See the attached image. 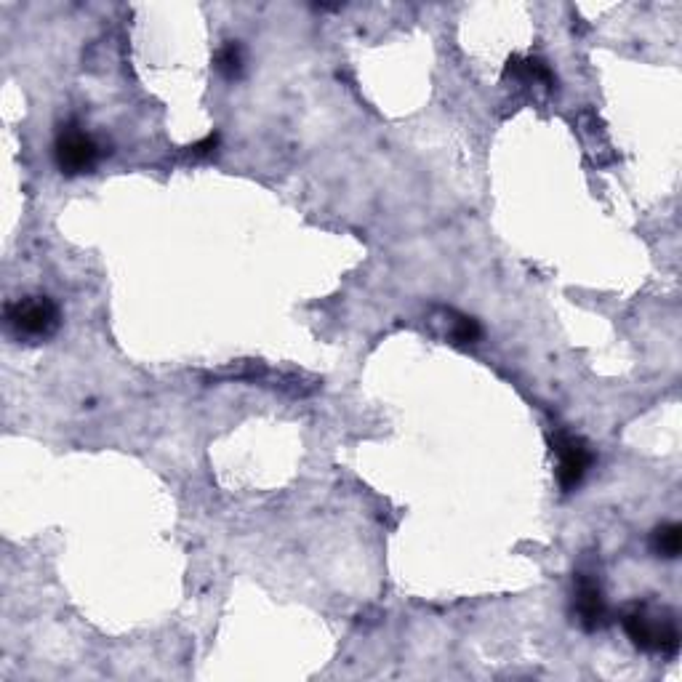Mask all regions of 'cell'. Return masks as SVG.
<instances>
[{"mask_svg": "<svg viewBox=\"0 0 682 682\" xmlns=\"http://www.w3.org/2000/svg\"><path fill=\"white\" fill-rule=\"evenodd\" d=\"M624 632L640 651L675 656L680 648V632H677L675 616L664 608H653L648 603L632 605L624 613Z\"/></svg>", "mask_w": 682, "mask_h": 682, "instance_id": "obj_1", "label": "cell"}, {"mask_svg": "<svg viewBox=\"0 0 682 682\" xmlns=\"http://www.w3.org/2000/svg\"><path fill=\"white\" fill-rule=\"evenodd\" d=\"M6 323L16 336L46 339L59 328V307L48 296H24L6 304Z\"/></svg>", "mask_w": 682, "mask_h": 682, "instance_id": "obj_2", "label": "cell"}, {"mask_svg": "<svg viewBox=\"0 0 682 682\" xmlns=\"http://www.w3.org/2000/svg\"><path fill=\"white\" fill-rule=\"evenodd\" d=\"M552 451L557 456V483L565 493L576 491L581 480L587 477L589 467L595 464V453L581 437L568 435V432H557L552 440Z\"/></svg>", "mask_w": 682, "mask_h": 682, "instance_id": "obj_3", "label": "cell"}, {"mask_svg": "<svg viewBox=\"0 0 682 682\" xmlns=\"http://www.w3.org/2000/svg\"><path fill=\"white\" fill-rule=\"evenodd\" d=\"M54 155L62 174H88V171H94L96 160H99V144L94 142V136H88L78 126H67L56 136Z\"/></svg>", "mask_w": 682, "mask_h": 682, "instance_id": "obj_4", "label": "cell"}, {"mask_svg": "<svg viewBox=\"0 0 682 682\" xmlns=\"http://www.w3.org/2000/svg\"><path fill=\"white\" fill-rule=\"evenodd\" d=\"M576 616H579V624L587 632H597L608 621V605H605L603 589L589 576H579V581H576Z\"/></svg>", "mask_w": 682, "mask_h": 682, "instance_id": "obj_5", "label": "cell"}, {"mask_svg": "<svg viewBox=\"0 0 682 682\" xmlns=\"http://www.w3.org/2000/svg\"><path fill=\"white\" fill-rule=\"evenodd\" d=\"M504 75L525 80V83H544L547 88H555V72L549 70V64L541 62L539 56H512Z\"/></svg>", "mask_w": 682, "mask_h": 682, "instance_id": "obj_6", "label": "cell"}, {"mask_svg": "<svg viewBox=\"0 0 682 682\" xmlns=\"http://www.w3.org/2000/svg\"><path fill=\"white\" fill-rule=\"evenodd\" d=\"M682 549V528L677 523H664L653 531V552L667 560H675Z\"/></svg>", "mask_w": 682, "mask_h": 682, "instance_id": "obj_7", "label": "cell"}, {"mask_svg": "<svg viewBox=\"0 0 682 682\" xmlns=\"http://www.w3.org/2000/svg\"><path fill=\"white\" fill-rule=\"evenodd\" d=\"M216 70L222 72L224 78H238L243 72V48H240V43L232 40L216 54Z\"/></svg>", "mask_w": 682, "mask_h": 682, "instance_id": "obj_8", "label": "cell"}, {"mask_svg": "<svg viewBox=\"0 0 682 682\" xmlns=\"http://www.w3.org/2000/svg\"><path fill=\"white\" fill-rule=\"evenodd\" d=\"M480 336H483V331H480V323H477L475 318H469V315H453L451 339L456 341V344H461V347L477 344Z\"/></svg>", "mask_w": 682, "mask_h": 682, "instance_id": "obj_9", "label": "cell"}, {"mask_svg": "<svg viewBox=\"0 0 682 682\" xmlns=\"http://www.w3.org/2000/svg\"><path fill=\"white\" fill-rule=\"evenodd\" d=\"M219 147V134H208L203 142H198L195 147H192V155H198V158H203V155H211V152Z\"/></svg>", "mask_w": 682, "mask_h": 682, "instance_id": "obj_10", "label": "cell"}]
</instances>
